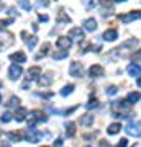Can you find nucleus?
Masks as SVG:
<instances>
[{"mask_svg":"<svg viewBox=\"0 0 141 147\" xmlns=\"http://www.w3.org/2000/svg\"><path fill=\"white\" fill-rule=\"evenodd\" d=\"M138 44H140V41H138L136 38H131V39H128V41L121 42L116 49H112L110 56H112V57H116V59H123L130 53H133L136 47H138Z\"/></svg>","mask_w":141,"mask_h":147,"instance_id":"obj_1","label":"nucleus"},{"mask_svg":"<svg viewBox=\"0 0 141 147\" xmlns=\"http://www.w3.org/2000/svg\"><path fill=\"white\" fill-rule=\"evenodd\" d=\"M110 111H112L113 118H128L131 115V105L126 103L125 100L113 101L112 106H110Z\"/></svg>","mask_w":141,"mask_h":147,"instance_id":"obj_2","label":"nucleus"},{"mask_svg":"<svg viewBox=\"0 0 141 147\" xmlns=\"http://www.w3.org/2000/svg\"><path fill=\"white\" fill-rule=\"evenodd\" d=\"M26 119L30 123V127H35V124H38V123H46L48 116L44 115L41 110H33L26 115Z\"/></svg>","mask_w":141,"mask_h":147,"instance_id":"obj_3","label":"nucleus"},{"mask_svg":"<svg viewBox=\"0 0 141 147\" xmlns=\"http://www.w3.org/2000/svg\"><path fill=\"white\" fill-rule=\"evenodd\" d=\"M12 44H13V34L5 30H0V51L10 47Z\"/></svg>","mask_w":141,"mask_h":147,"instance_id":"obj_4","label":"nucleus"},{"mask_svg":"<svg viewBox=\"0 0 141 147\" xmlns=\"http://www.w3.org/2000/svg\"><path fill=\"white\" fill-rule=\"evenodd\" d=\"M140 127H141L140 119H131L130 123L126 124V132H128L130 136H133V137H140V134H141Z\"/></svg>","mask_w":141,"mask_h":147,"instance_id":"obj_5","label":"nucleus"},{"mask_svg":"<svg viewBox=\"0 0 141 147\" xmlns=\"http://www.w3.org/2000/svg\"><path fill=\"white\" fill-rule=\"evenodd\" d=\"M69 75L71 77H82L84 75V65L80 62H77V61H74V62H71V65H69Z\"/></svg>","mask_w":141,"mask_h":147,"instance_id":"obj_6","label":"nucleus"},{"mask_svg":"<svg viewBox=\"0 0 141 147\" xmlns=\"http://www.w3.org/2000/svg\"><path fill=\"white\" fill-rule=\"evenodd\" d=\"M67 38L71 39V41H84V38H85V34H84V30L82 28H71L69 30V34Z\"/></svg>","mask_w":141,"mask_h":147,"instance_id":"obj_7","label":"nucleus"},{"mask_svg":"<svg viewBox=\"0 0 141 147\" xmlns=\"http://www.w3.org/2000/svg\"><path fill=\"white\" fill-rule=\"evenodd\" d=\"M25 137H26V141L28 142H38L40 139L43 137V134L38 129H35V127H28V131H26V134H25Z\"/></svg>","mask_w":141,"mask_h":147,"instance_id":"obj_8","label":"nucleus"},{"mask_svg":"<svg viewBox=\"0 0 141 147\" xmlns=\"http://www.w3.org/2000/svg\"><path fill=\"white\" fill-rule=\"evenodd\" d=\"M140 10H135V11H130V13H125V15H118V18H120L121 23H131V21L135 20H140Z\"/></svg>","mask_w":141,"mask_h":147,"instance_id":"obj_9","label":"nucleus"},{"mask_svg":"<svg viewBox=\"0 0 141 147\" xmlns=\"http://www.w3.org/2000/svg\"><path fill=\"white\" fill-rule=\"evenodd\" d=\"M21 74H23V69H21L20 64H12L10 69H8V77L12 80H16L21 77Z\"/></svg>","mask_w":141,"mask_h":147,"instance_id":"obj_10","label":"nucleus"},{"mask_svg":"<svg viewBox=\"0 0 141 147\" xmlns=\"http://www.w3.org/2000/svg\"><path fill=\"white\" fill-rule=\"evenodd\" d=\"M104 74H105V70H104V67H102L100 64H94V65L89 69V75L92 77V79H99V77H104Z\"/></svg>","mask_w":141,"mask_h":147,"instance_id":"obj_11","label":"nucleus"},{"mask_svg":"<svg viewBox=\"0 0 141 147\" xmlns=\"http://www.w3.org/2000/svg\"><path fill=\"white\" fill-rule=\"evenodd\" d=\"M56 46H58L59 49H63V51H69V49H71V46H72V41H71L67 36H61V38H58Z\"/></svg>","mask_w":141,"mask_h":147,"instance_id":"obj_12","label":"nucleus"},{"mask_svg":"<svg viewBox=\"0 0 141 147\" xmlns=\"http://www.w3.org/2000/svg\"><path fill=\"white\" fill-rule=\"evenodd\" d=\"M26 80L28 82H31V80H36L40 75H41V67H38V65H35V67H30L28 69V72H26Z\"/></svg>","mask_w":141,"mask_h":147,"instance_id":"obj_13","label":"nucleus"},{"mask_svg":"<svg viewBox=\"0 0 141 147\" xmlns=\"http://www.w3.org/2000/svg\"><path fill=\"white\" fill-rule=\"evenodd\" d=\"M26 115H28V110L23 108V106H18L15 115H13V119H16V123H23L26 119Z\"/></svg>","mask_w":141,"mask_h":147,"instance_id":"obj_14","label":"nucleus"},{"mask_svg":"<svg viewBox=\"0 0 141 147\" xmlns=\"http://www.w3.org/2000/svg\"><path fill=\"white\" fill-rule=\"evenodd\" d=\"M36 82H38V85L40 87H49V85L52 84V77H51V74H44V75H40L36 79Z\"/></svg>","mask_w":141,"mask_h":147,"instance_id":"obj_15","label":"nucleus"},{"mask_svg":"<svg viewBox=\"0 0 141 147\" xmlns=\"http://www.w3.org/2000/svg\"><path fill=\"white\" fill-rule=\"evenodd\" d=\"M10 61L12 62H15V64H23V62H26V56H25V53L16 51V53L10 54Z\"/></svg>","mask_w":141,"mask_h":147,"instance_id":"obj_16","label":"nucleus"},{"mask_svg":"<svg viewBox=\"0 0 141 147\" xmlns=\"http://www.w3.org/2000/svg\"><path fill=\"white\" fill-rule=\"evenodd\" d=\"M126 70H128V74H130L131 77H135V79H140L141 77V67L138 64H130Z\"/></svg>","mask_w":141,"mask_h":147,"instance_id":"obj_17","label":"nucleus"},{"mask_svg":"<svg viewBox=\"0 0 141 147\" xmlns=\"http://www.w3.org/2000/svg\"><path fill=\"white\" fill-rule=\"evenodd\" d=\"M97 26H99V25H97V20H95V18H87V20L84 21V30H85V31H95V30H97Z\"/></svg>","mask_w":141,"mask_h":147,"instance_id":"obj_18","label":"nucleus"},{"mask_svg":"<svg viewBox=\"0 0 141 147\" xmlns=\"http://www.w3.org/2000/svg\"><path fill=\"white\" fill-rule=\"evenodd\" d=\"M79 123H80L82 126L89 127V126H92V123H94V116L90 115V113H87V115H82V116H80V119H79Z\"/></svg>","mask_w":141,"mask_h":147,"instance_id":"obj_19","label":"nucleus"},{"mask_svg":"<svg viewBox=\"0 0 141 147\" xmlns=\"http://www.w3.org/2000/svg\"><path fill=\"white\" fill-rule=\"evenodd\" d=\"M105 39V41H115L116 38H118V31H116V30H113V28H112V30H107V31L104 33V36H102Z\"/></svg>","mask_w":141,"mask_h":147,"instance_id":"obj_20","label":"nucleus"},{"mask_svg":"<svg viewBox=\"0 0 141 147\" xmlns=\"http://www.w3.org/2000/svg\"><path fill=\"white\" fill-rule=\"evenodd\" d=\"M49 47H51V44H49V42H44V44L41 46V49H40V53H38L36 56H35V57H36V59L46 57L48 54H49Z\"/></svg>","mask_w":141,"mask_h":147,"instance_id":"obj_21","label":"nucleus"},{"mask_svg":"<svg viewBox=\"0 0 141 147\" xmlns=\"http://www.w3.org/2000/svg\"><path fill=\"white\" fill-rule=\"evenodd\" d=\"M126 103H130V105H135V103H138L140 101V92H131V93H128V96H126Z\"/></svg>","mask_w":141,"mask_h":147,"instance_id":"obj_22","label":"nucleus"},{"mask_svg":"<svg viewBox=\"0 0 141 147\" xmlns=\"http://www.w3.org/2000/svg\"><path fill=\"white\" fill-rule=\"evenodd\" d=\"M71 23V18H69V15H66V11H59L58 15V25H69Z\"/></svg>","mask_w":141,"mask_h":147,"instance_id":"obj_23","label":"nucleus"},{"mask_svg":"<svg viewBox=\"0 0 141 147\" xmlns=\"http://www.w3.org/2000/svg\"><path fill=\"white\" fill-rule=\"evenodd\" d=\"M121 129V124L120 123H113V124H110L108 129H107V132H108L110 136H115V134H118Z\"/></svg>","mask_w":141,"mask_h":147,"instance_id":"obj_24","label":"nucleus"},{"mask_svg":"<svg viewBox=\"0 0 141 147\" xmlns=\"http://www.w3.org/2000/svg\"><path fill=\"white\" fill-rule=\"evenodd\" d=\"M67 56H69V51H63V49L52 53V59H54V61H63V59H66Z\"/></svg>","mask_w":141,"mask_h":147,"instance_id":"obj_25","label":"nucleus"},{"mask_svg":"<svg viewBox=\"0 0 141 147\" xmlns=\"http://www.w3.org/2000/svg\"><path fill=\"white\" fill-rule=\"evenodd\" d=\"M66 136H67V137H74V136H76V124H74L72 121H69L67 124H66Z\"/></svg>","mask_w":141,"mask_h":147,"instance_id":"obj_26","label":"nucleus"},{"mask_svg":"<svg viewBox=\"0 0 141 147\" xmlns=\"http://www.w3.org/2000/svg\"><path fill=\"white\" fill-rule=\"evenodd\" d=\"M7 137H8L12 142H20L21 139H23V136H21V134H18V132H8V134H7Z\"/></svg>","mask_w":141,"mask_h":147,"instance_id":"obj_27","label":"nucleus"},{"mask_svg":"<svg viewBox=\"0 0 141 147\" xmlns=\"http://www.w3.org/2000/svg\"><path fill=\"white\" fill-rule=\"evenodd\" d=\"M18 5H20L25 11H31V8H33V5L28 2V0H18Z\"/></svg>","mask_w":141,"mask_h":147,"instance_id":"obj_28","label":"nucleus"},{"mask_svg":"<svg viewBox=\"0 0 141 147\" xmlns=\"http://www.w3.org/2000/svg\"><path fill=\"white\" fill-rule=\"evenodd\" d=\"M12 119H13V115H12L10 111H5V113L0 115V121H2V123H10Z\"/></svg>","mask_w":141,"mask_h":147,"instance_id":"obj_29","label":"nucleus"},{"mask_svg":"<svg viewBox=\"0 0 141 147\" xmlns=\"http://www.w3.org/2000/svg\"><path fill=\"white\" fill-rule=\"evenodd\" d=\"M74 88H76V87H74L72 84L66 85V87H64V88L61 90V95H63V96H67V95H71V93L74 92Z\"/></svg>","mask_w":141,"mask_h":147,"instance_id":"obj_30","label":"nucleus"},{"mask_svg":"<svg viewBox=\"0 0 141 147\" xmlns=\"http://www.w3.org/2000/svg\"><path fill=\"white\" fill-rule=\"evenodd\" d=\"M85 108H87V110H94V108H99V100H97V98H90L89 103H85Z\"/></svg>","mask_w":141,"mask_h":147,"instance_id":"obj_31","label":"nucleus"},{"mask_svg":"<svg viewBox=\"0 0 141 147\" xmlns=\"http://www.w3.org/2000/svg\"><path fill=\"white\" fill-rule=\"evenodd\" d=\"M116 92H118V87H116V85H110V87H107V90H105V93L108 95V96L116 95Z\"/></svg>","mask_w":141,"mask_h":147,"instance_id":"obj_32","label":"nucleus"},{"mask_svg":"<svg viewBox=\"0 0 141 147\" xmlns=\"http://www.w3.org/2000/svg\"><path fill=\"white\" fill-rule=\"evenodd\" d=\"M25 41H26V46L30 47V49H33V47L36 46L38 38H36V36H30V39H25Z\"/></svg>","mask_w":141,"mask_h":147,"instance_id":"obj_33","label":"nucleus"},{"mask_svg":"<svg viewBox=\"0 0 141 147\" xmlns=\"http://www.w3.org/2000/svg\"><path fill=\"white\" fill-rule=\"evenodd\" d=\"M20 105V98H18V96H10V100L7 101V106H18Z\"/></svg>","mask_w":141,"mask_h":147,"instance_id":"obj_34","label":"nucleus"},{"mask_svg":"<svg viewBox=\"0 0 141 147\" xmlns=\"http://www.w3.org/2000/svg\"><path fill=\"white\" fill-rule=\"evenodd\" d=\"M100 3H102V7H104V10L105 8H108L110 11H112V7H113V0H100Z\"/></svg>","mask_w":141,"mask_h":147,"instance_id":"obj_35","label":"nucleus"},{"mask_svg":"<svg viewBox=\"0 0 141 147\" xmlns=\"http://www.w3.org/2000/svg\"><path fill=\"white\" fill-rule=\"evenodd\" d=\"M13 23V18H7V20H0V30H3L5 26L12 25Z\"/></svg>","mask_w":141,"mask_h":147,"instance_id":"obj_36","label":"nucleus"},{"mask_svg":"<svg viewBox=\"0 0 141 147\" xmlns=\"http://www.w3.org/2000/svg\"><path fill=\"white\" fill-rule=\"evenodd\" d=\"M84 3H85V8L90 10L92 7H95V0H84Z\"/></svg>","mask_w":141,"mask_h":147,"instance_id":"obj_37","label":"nucleus"},{"mask_svg":"<svg viewBox=\"0 0 141 147\" xmlns=\"http://www.w3.org/2000/svg\"><path fill=\"white\" fill-rule=\"evenodd\" d=\"M115 147H128V141L126 139H121V141H118V144Z\"/></svg>","mask_w":141,"mask_h":147,"instance_id":"obj_38","label":"nucleus"},{"mask_svg":"<svg viewBox=\"0 0 141 147\" xmlns=\"http://www.w3.org/2000/svg\"><path fill=\"white\" fill-rule=\"evenodd\" d=\"M49 5V0H38V7H48Z\"/></svg>","mask_w":141,"mask_h":147,"instance_id":"obj_39","label":"nucleus"},{"mask_svg":"<svg viewBox=\"0 0 141 147\" xmlns=\"http://www.w3.org/2000/svg\"><path fill=\"white\" fill-rule=\"evenodd\" d=\"M38 20H40V21H48L49 18H48V15H43V13H40V15H38Z\"/></svg>","mask_w":141,"mask_h":147,"instance_id":"obj_40","label":"nucleus"},{"mask_svg":"<svg viewBox=\"0 0 141 147\" xmlns=\"http://www.w3.org/2000/svg\"><path fill=\"white\" fill-rule=\"evenodd\" d=\"M99 147H112V146H110L107 141H100V142H99Z\"/></svg>","mask_w":141,"mask_h":147,"instance_id":"obj_41","label":"nucleus"},{"mask_svg":"<svg viewBox=\"0 0 141 147\" xmlns=\"http://www.w3.org/2000/svg\"><path fill=\"white\" fill-rule=\"evenodd\" d=\"M0 147H12V146H10V142L8 141H3L2 144H0Z\"/></svg>","mask_w":141,"mask_h":147,"instance_id":"obj_42","label":"nucleus"},{"mask_svg":"<svg viewBox=\"0 0 141 147\" xmlns=\"http://www.w3.org/2000/svg\"><path fill=\"white\" fill-rule=\"evenodd\" d=\"M63 146V141H61V139H58V141L54 142V147H61Z\"/></svg>","mask_w":141,"mask_h":147,"instance_id":"obj_43","label":"nucleus"},{"mask_svg":"<svg viewBox=\"0 0 141 147\" xmlns=\"http://www.w3.org/2000/svg\"><path fill=\"white\" fill-rule=\"evenodd\" d=\"M28 87H30V82H28V80H26L25 84L21 85V88H23V90H26V88H28Z\"/></svg>","mask_w":141,"mask_h":147,"instance_id":"obj_44","label":"nucleus"},{"mask_svg":"<svg viewBox=\"0 0 141 147\" xmlns=\"http://www.w3.org/2000/svg\"><path fill=\"white\" fill-rule=\"evenodd\" d=\"M10 15H16V16H18V13L15 11V8H10Z\"/></svg>","mask_w":141,"mask_h":147,"instance_id":"obj_45","label":"nucleus"},{"mask_svg":"<svg viewBox=\"0 0 141 147\" xmlns=\"http://www.w3.org/2000/svg\"><path fill=\"white\" fill-rule=\"evenodd\" d=\"M113 2H116V3H121V2H126V0H113Z\"/></svg>","mask_w":141,"mask_h":147,"instance_id":"obj_46","label":"nucleus"},{"mask_svg":"<svg viewBox=\"0 0 141 147\" xmlns=\"http://www.w3.org/2000/svg\"><path fill=\"white\" fill-rule=\"evenodd\" d=\"M2 8H3V5H2V3H0V10H2Z\"/></svg>","mask_w":141,"mask_h":147,"instance_id":"obj_47","label":"nucleus"},{"mask_svg":"<svg viewBox=\"0 0 141 147\" xmlns=\"http://www.w3.org/2000/svg\"><path fill=\"white\" fill-rule=\"evenodd\" d=\"M133 147H140V144H136V146H133Z\"/></svg>","mask_w":141,"mask_h":147,"instance_id":"obj_48","label":"nucleus"},{"mask_svg":"<svg viewBox=\"0 0 141 147\" xmlns=\"http://www.w3.org/2000/svg\"><path fill=\"white\" fill-rule=\"evenodd\" d=\"M0 103H2V96H0Z\"/></svg>","mask_w":141,"mask_h":147,"instance_id":"obj_49","label":"nucleus"},{"mask_svg":"<svg viewBox=\"0 0 141 147\" xmlns=\"http://www.w3.org/2000/svg\"><path fill=\"white\" fill-rule=\"evenodd\" d=\"M0 136H2V131H0Z\"/></svg>","mask_w":141,"mask_h":147,"instance_id":"obj_50","label":"nucleus"},{"mask_svg":"<svg viewBox=\"0 0 141 147\" xmlns=\"http://www.w3.org/2000/svg\"><path fill=\"white\" fill-rule=\"evenodd\" d=\"M43 147H48V146H43Z\"/></svg>","mask_w":141,"mask_h":147,"instance_id":"obj_51","label":"nucleus"}]
</instances>
